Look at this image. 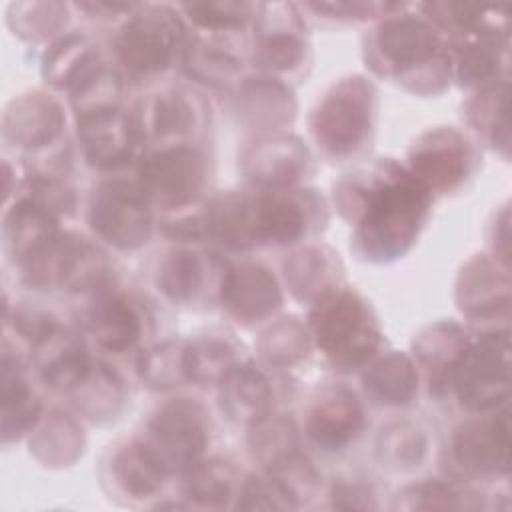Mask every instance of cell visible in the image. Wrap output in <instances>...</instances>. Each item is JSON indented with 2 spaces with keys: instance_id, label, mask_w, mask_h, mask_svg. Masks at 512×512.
<instances>
[{
  "instance_id": "cell-49",
  "label": "cell",
  "mask_w": 512,
  "mask_h": 512,
  "mask_svg": "<svg viewBox=\"0 0 512 512\" xmlns=\"http://www.w3.org/2000/svg\"><path fill=\"white\" fill-rule=\"evenodd\" d=\"M188 20L206 32L228 34L256 20L260 4L254 2H192L180 6Z\"/></svg>"
},
{
  "instance_id": "cell-12",
  "label": "cell",
  "mask_w": 512,
  "mask_h": 512,
  "mask_svg": "<svg viewBox=\"0 0 512 512\" xmlns=\"http://www.w3.org/2000/svg\"><path fill=\"white\" fill-rule=\"evenodd\" d=\"M476 148L454 126H436L422 132L408 150V170L432 192H456L476 170Z\"/></svg>"
},
{
  "instance_id": "cell-36",
  "label": "cell",
  "mask_w": 512,
  "mask_h": 512,
  "mask_svg": "<svg viewBox=\"0 0 512 512\" xmlns=\"http://www.w3.org/2000/svg\"><path fill=\"white\" fill-rule=\"evenodd\" d=\"M28 436L30 454L48 468L72 466L86 446L80 422L62 410H50L44 414Z\"/></svg>"
},
{
  "instance_id": "cell-30",
  "label": "cell",
  "mask_w": 512,
  "mask_h": 512,
  "mask_svg": "<svg viewBox=\"0 0 512 512\" xmlns=\"http://www.w3.org/2000/svg\"><path fill=\"white\" fill-rule=\"evenodd\" d=\"M274 388L268 374L252 360H242L218 384L222 414L236 424H252L272 412Z\"/></svg>"
},
{
  "instance_id": "cell-14",
  "label": "cell",
  "mask_w": 512,
  "mask_h": 512,
  "mask_svg": "<svg viewBox=\"0 0 512 512\" xmlns=\"http://www.w3.org/2000/svg\"><path fill=\"white\" fill-rule=\"evenodd\" d=\"M480 26L454 36L450 46L452 78L460 86L482 90L506 80L508 68V26L498 12Z\"/></svg>"
},
{
  "instance_id": "cell-13",
  "label": "cell",
  "mask_w": 512,
  "mask_h": 512,
  "mask_svg": "<svg viewBox=\"0 0 512 512\" xmlns=\"http://www.w3.org/2000/svg\"><path fill=\"white\" fill-rule=\"evenodd\" d=\"M328 212L316 190H256L260 246H294L324 230Z\"/></svg>"
},
{
  "instance_id": "cell-26",
  "label": "cell",
  "mask_w": 512,
  "mask_h": 512,
  "mask_svg": "<svg viewBox=\"0 0 512 512\" xmlns=\"http://www.w3.org/2000/svg\"><path fill=\"white\" fill-rule=\"evenodd\" d=\"M206 236L210 242L232 250L248 252L258 248L256 190H226L204 204Z\"/></svg>"
},
{
  "instance_id": "cell-38",
  "label": "cell",
  "mask_w": 512,
  "mask_h": 512,
  "mask_svg": "<svg viewBox=\"0 0 512 512\" xmlns=\"http://www.w3.org/2000/svg\"><path fill=\"white\" fill-rule=\"evenodd\" d=\"M236 466L224 458H202L182 474V500L194 508L222 510L234 506L240 490Z\"/></svg>"
},
{
  "instance_id": "cell-10",
  "label": "cell",
  "mask_w": 512,
  "mask_h": 512,
  "mask_svg": "<svg viewBox=\"0 0 512 512\" xmlns=\"http://www.w3.org/2000/svg\"><path fill=\"white\" fill-rule=\"evenodd\" d=\"M450 472L456 480H490L508 474L510 424L506 410L480 412L458 424L448 442Z\"/></svg>"
},
{
  "instance_id": "cell-5",
  "label": "cell",
  "mask_w": 512,
  "mask_h": 512,
  "mask_svg": "<svg viewBox=\"0 0 512 512\" xmlns=\"http://www.w3.org/2000/svg\"><path fill=\"white\" fill-rule=\"evenodd\" d=\"M188 34L178 10L166 4H136L114 36V52L124 72L148 80L182 60Z\"/></svg>"
},
{
  "instance_id": "cell-46",
  "label": "cell",
  "mask_w": 512,
  "mask_h": 512,
  "mask_svg": "<svg viewBox=\"0 0 512 512\" xmlns=\"http://www.w3.org/2000/svg\"><path fill=\"white\" fill-rule=\"evenodd\" d=\"M300 446V436L294 420L286 414L268 412L256 422L248 424L250 456L264 468L294 454Z\"/></svg>"
},
{
  "instance_id": "cell-51",
  "label": "cell",
  "mask_w": 512,
  "mask_h": 512,
  "mask_svg": "<svg viewBox=\"0 0 512 512\" xmlns=\"http://www.w3.org/2000/svg\"><path fill=\"white\" fill-rule=\"evenodd\" d=\"M420 10L424 12V18L430 24H434L440 32L444 30L452 36H458L492 18L498 8H482L476 4L462 2H432L422 4Z\"/></svg>"
},
{
  "instance_id": "cell-4",
  "label": "cell",
  "mask_w": 512,
  "mask_h": 512,
  "mask_svg": "<svg viewBox=\"0 0 512 512\" xmlns=\"http://www.w3.org/2000/svg\"><path fill=\"white\" fill-rule=\"evenodd\" d=\"M378 118L376 86L360 74L336 80L310 114L316 146L334 160L360 154L372 140Z\"/></svg>"
},
{
  "instance_id": "cell-39",
  "label": "cell",
  "mask_w": 512,
  "mask_h": 512,
  "mask_svg": "<svg viewBox=\"0 0 512 512\" xmlns=\"http://www.w3.org/2000/svg\"><path fill=\"white\" fill-rule=\"evenodd\" d=\"M242 362V348L226 332H206L186 342L190 382L218 386L222 378Z\"/></svg>"
},
{
  "instance_id": "cell-33",
  "label": "cell",
  "mask_w": 512,
  "mask_h": 512,
  "mask_svg": "<svg viewBox=\"0 0 512 512\" xmlns=\"http://www.w3.org/2000/svg\"><path fill=\"white\" fill-rule=\"evenodd\" d=\"M2 442L20 440L30 434L42 418V402L24 376L22 360L4 342L2 348Z\"/></svg>"
},
{
  "instance_id": "cell-43",
  "label": "cell",
  "mask_w": 512,
  "mask_h": 512,
  "mask_svg": "<svg viewBox=\"0 0 512 512\" xmlns=\"http://www.w3.org/2000/svg\"><path fill=\"white\" fill-rule=\"evenodd\" d=\"M136 372L140 382L156 392H166L190 384L186 342L164 340L146 348L136 362Z\"/></svg>"
},
{
  "instance_id": "cell-15",
  "label": "cell",
  "mask_w": 512,
  "mask_h": 512,
  "mask_svg": "<svg viewBox=\"0 0 512 512\" xmlns=\"http://www.w3.org/2000/svg\"><path fill=\"white\" fill-rule=\"evenodd\" d=\"M240 172L256 190L296 188L312 172V156L294 134H258L240 152Z\"/></svg>"
},
{
  "instance_id": "cell-8",
  "label": "cell",
  "mask_w": 512,
  "mask_h": 512,
  "mask_svg": "<svg viewBox=\"0 0 512 512\" xmlns=\"http://www.w3.org/2000/svg\"><path fill=\"white\" fill-rule=\"evenodd\" d=\"M136 180L152 206L182 210L198 204L208 186V156L192 142L156 146L140 158Z\"/></svg>"
},
{
  "instance_id": "cell-42",
  "label": "cell",
  "mask_w": 512,
  "mask_h": 512,
  "mask_svg": "<svg viewBox=\"0 0 512 512\" xmlns=\"http://www.w3.org/2000/svg\"><path fill=\"white\" fill-rule=\"evenodd\" d=\"M466 120L488 144L508 156V82L478 90L466 102Z\"/></svg>"
},
{
  "instance_id": "cell-52",
  "label": "cell",
  "mask_w": 512,
  "mask_h": 512,
  "mask_svg": "<svg viewBox=\"0 0 512 512\" xmlns=\"http://www.w3.org/2000/svg\"><path fill=\"white\" fill-rule=\"evenodd\" d=\"M240 510H296L290 496L268 474H248L234 502Z\"/></svg>"
},
{
  "instance_id": "cell-19",
  "label": "cell",
  "mask_w": 512,
  "mask_h": 512,
  "mask_svg": "<svg viewBox=\"0 0 512 512\" xmlns=\"http://www.w3.org/2000/svg\"><path fill=\"white\" fill-rule=\"evenodd\" d=\"M218 302L236 322L256 324L276 314L284 296L270 268L260 262L242 260L224 266Z\"/></svg>"
},
{
  "instance_id": "cell-21",
  "label": "cell",
  "mask_w": 512,
  "mask_h": 512,
  "mask_svg": "<svg viewBox=\"0 0 512 512\" xmlns=\"http://www.w3.org/2000/svg\"><path fill=\"white\" fill-rule=\"evenodd\" d=\"M76 132L86 164L102 172L124 168L142 146L132 112L120 108L76 116Z\"/></svg>"
},
{
  "instance_id": "cell-25",
  "label": "cell",
  "mask_w": 512,
  "mask_h": 512,
  "mask_svg": "<svg viewBox=\"0 0 512 512\" xmlns=\"http://www.w3.org/2000/svg\"><path fill=\"white\" fill-rule=\"evenodd\" d=\"M172 470L146 438L128 440L110 454L108 478L130 500L156 498Z\"/></svg>"
},
{
  "instance_id": "cell-54",
  "label": "cell",
  "mask_w": 512,
  "mask_h": 512,
  "mask_svg": "<svg viewBox=\"0 0 512 512\" xmlns=\"http://www.w3.org/2000/svg\"><path fill=\"white\" fill-rule=\"evenodd\" d=\"M328 504L336 510H376L378 492L364 478H336L328 488Z\"/></svg>"
},
{
  "instance_id": "cell-27",
  "label": "cell",
  "mask_w": 512,
  "mask_h": 512,
  "mask_svg": "<svg viewBox=\"0 0 512 512\" xmlns=\"http://www.w3.org/2000/svg\"><path fill=\"white\" fill-rule=\"evenodd\" d=\"M210 260L206 254L180 246L174 250H168L156 266L154 282L156 288L178 306H192L198 304L212 284V272L222 270L224 264Z\"/></svg>"
},
{
  "instance_id": "cell-1",
  "label": "cell",
  "mask_w": 512,
  "mask_h": 512,
  "mask_svg": "<svg viewBox=\"0 0 512 512\" xmlns=\"http://www.w3.org/2000/svg\"><path fill=\"white\" fill-rule=\"evenodd\" d=\"M432 192L402 164L382 158L334 184V202L352 224L354 252L376 264L410 252L424 230Z\"/></svg>"
},
{
  "instance_id": "cell-55",
  "label": "cell",
  "mask_w": 512,
  "mask_h": 512,
  "mask_svg": "<svg viewBox=\"0 0 512 512\" xmlns=\"http://www.w3.org/2000/svg\"><path fill=\"white\" fill-rule=\"evenodd\" d=\"M162 230L168 238L178 242H204L206 236V218H204V204L188 206L182 210H174L172 216H168L162 222Z\"/></svg>"
},
{
  "instance_id": "cell-34",
  "label": "cell",
  "mask_w": 512,
  "mask_h": 512,
  "mask_svg": "<svg viewBox=\"0 0 512 512\" xmlns=\"http://www.w3.org/2000/svg\"><path fill=\"white\" fill-rule=\"evenodd\" d=\"M30 352L42 382L60 394H64L94 360L88 354L84 338L68 328H58Z\"/></svg>"
},
{
  "instance_id": "cell-35",
  "label": "cell",
  "mask_w": 512,
  "mask_h": 512,
  "mask_svg": "<svg viewBox=\"0 0 512 512\" xmlns=\"http://www.w3.org/2000/svg\"><path fill=\"white\" fill-rule=\"evenodd\" d=\"M418 386L420 376L416 364L404 352L376 356L362 374V388L378 406H410L418 396Z\"/></svg>"
},
{
  "instance_id": "cell-53",
  "label": "cell",
  "mask_w": 512,
  "mask_h": 512,
  "mask_svg": "<svg viewBox=\"0 0 512 512\" xmlns=\"http://www.w3.org/2000/svg\"><path fill=\"white\" fill-rule=\"evenodd\" d=\"M6 324L12 326L14 334L24 340L30 350L40 346L60 328L58 320L50 312L30 304H14V308L6 306Z\"/></svg>"
},
{
  "instance_id": "cell-31",
  "label": "cell",
  "mask_w": 512,
  "mask_h": 512,
  "mask_svg": "<svg viewBox=\"0 0 512 512\" xmlns=\"http://www.w3.org/2000/svg\"><path fill=\"white\" fill-rule=\"evenodd\" d=\"M284 278L296 300L312 304L344 284V266L328 246L306 244L290 252L282 264Z\"/></svg>"
},
{
  "instance_id": "cell-22",
  "label": "cell",
  "mask_w": 512,
  "mask_h": 512,
  "mask_svg": "<svg viewBox=\"0 0 512 512\" xmlns=\"http://www.w3.org/2000/svg\"><path fill=\"white\" fill-rule=\"evenodd\" d=\"M80 322L102 350L124 354L142 340L146 314L132 296L106 288L94 294Z\"/></svg>"
},
{
  "instance_id": "cell-18",
  "label": "cell",
  "mask_w": 512,
  "mask_h": 512,
  "mask_svg": "<svg viewBox=\"0 0 512 512\" xmlns=\"http://www.w3.org/2000/svg\"><path fill=\"white\" fill-rule=\"evenodd\" d=\"M66 116L60 102L40 90L10 100L2 114V140L12 150L40 154L60 144Z\"/></svg>"
},
{
  "instance_id": "cell-6",
  "label": "cell",
  "mask_w": 512,
  "mask_h": 512,
  "mask_svg": "<svg viewBox=\"0 0 512 512\" xmlns=\"http://www.w3.org/2000/svg\"><path fill=\"white\" fill-rule=\"evenodd\" d=\"M22 280L36 290L100 292L110 288L112 264L88 238L60 230L38 246L22 264Z\"/></svg>"
},
{
  "instance_id": "cell-56",
  "label": "cell",
  "mask_w": 512,
  "mask_h": 512,
  "mask_svg": "<svg viewBox=\"0 0 512 512\" xmlns=\"http://www.w3.org/2000/svg\"><path fill=\"white\" fill-rule=\"evenodd\" d=\"M400 4L386 2H336V4H308L306 8L326 14V18L336 20H366L392 14Z\"/></svg>"
},
{
  "instance_id": "cell-3",
  "label": "cell",
  "mask_w": 512,
  "mask_h": 512,
  "mask_svg": "<svg viewBox=\"0 0 512 512\" xmlns=\"http://www.w3.org/2000/svg\"><path fill=\"white\" fill-rule=\"evenodd\" d=\"M306 326L316 348L342 372L366 368L384 344L374 308L344 284L312 302Z\"/></svg>"
},
{
  "instance_id": "cell-17",
  "label": "cell",
  "mask_w": 512,
  "mask_h": 512,
  "mask_svg": "<svg viewBox=\"0 0 512 512\" xmlns=\"http://www.w3.org/2000/svg\"><path fill=\"white\" fill-rule=\"evenodd\" d=\"M252 62L266 76L298 72L308 60L304 22L292 4H260Z\"/></svg>"
},
{
  "instance_id": "cell-23",
  "label": "cell",
  "mask_w": 512,
  "mask_h": 512,
  "mask_svg": "<svg viewBox=\"0 0 512 512\" xmlns=\"http://www.w3.org/2000/svg\"><path fill=\"white\" fill-rule=\"evenodd\" d=\"M454 298L458 310L470 320L506 318L510 306L508 266L486 254L472 256L458 272Z\"/></svg>"
},
{
  "instance_id": "cell-32",
  "label": "cell",
  "mask_w": 512,
  "mask_h": 512,
  "mask_svg": "<svg viewBox=\"0 0 512 512\" xmlns=\"http://www.w3.org/2000/svg\"><path fill=\"white\" fill-rule=\"evenodd\" d=\"M70 406L90 422H110L122 412L128 392L122 376L100 360H92L86 372L64 392Z\"/></svg>"
},
{
  "instance_id": "cell-41",
  "label": "cell",
  "mask_w": 512,
  "mask_h": 512,
  "mask_svg": "<svg viewBox=\"0 0 512 512\" xmlns=\"http://www.w3.org/2000/svg\"><path fill=\"white\" fill-rule=\"evenodd\" d=\"M428 444L422 426L410 420H394L382 426L376 436V458L392 472H410L424 464Z\"/></svg>"
},
{
  "instance_id": "cell-45",
  "label": "cell",
  "mask_w": 512,
  "mask_h": 512,
  "mask_svg": "<svg viewBox=\"0 0 512 512\" xmlns=\"http://www.w3.org/2000/svg\"><path fill=\"white\" fill-rule=\"evenodd\" d=\"M312 346L308 326L296 316H282L262 330L256 348L262 360L274 368H290L302 362Z\"/></svg>"
},
{
  "instance_id": "cell-57",
  "label": "cell",
  "mask_w": 512,
  "mask_h": 512,
  "mask_svg": "<svg viewBox=\"0 0 512 512\" xmlns=\"http://www.w3.org/2000/svg\"><path fill=\"white\" fill-rule=\"evenodd\" d=\"M80 10L92 14L94 18H114L120 14H130L136 4H124V2H104V0H96V2H80L76 4Z\"/></svg>"
},
{
  "instance_id": "cell-28",
  "label": "cell",
  "mask_w": 512,
  "mask_h": 512,
  "mask_svg": "<svg viewBox=\"0 0 512 512\" xmlns=\"http://www.w3.org/2000/svg\"><path fill=\"white\" fill-rule=\"evenodd\" d=\"M60 232V218L26 194L16 192L2 216V244L8 260L18 266L38 246Z\"/></svg>"
},
{
  "instance_id": "cell-48",
  "label": "cell",
  "mask_w": 512,
  "mask_h": 512,
  "mask_svg": "<svg viewBox=\"0 0 512 512\" xmlns=\"http://www.w3.org/2000/svg\"><path fill=\"white\" fill-rule=\"evenodd\" d=\"M68 94L76 116L114 110L120 108L118 104L122 98V78L116 70H110L108 66L100 64Z\"/></svg>"
},
{
  "instance_id": "cell-20",
  "label": "cell",
  "mask_w": 512,
  "mask_h": 512,
  "mask_svg": "<svg viewBox=\"0 0 512 512\" xmlns=\"http://www.w3.org/2000/svg\"><path fill=\"white\" fill-rule=\"evenodd\" d=\"M366 428V410L358 394L344 384L320 390L306 414V436L324 452H340L354 444Z\"/></svg>"
},
{
  "instance_id": "cell-47",
  "label": "cell",
  "mask_w": 512,
  "mask_h": 512,
  "mask_svg": "<svg viewBox=\"0 0 512 512\" xmlns=\"http://www.w3.org/2000/svg\"><path fill=\"white\" fill-rule=\"evenodd\" d=\"M6 20L22 40L42 42L54 38L66 26L68 6L62 2H18L8 6Z\"/></svg>"
},
{
  "instance_id": "cell-29",
  "label": "cell",
  "mask_w": 512,
  "mask_h": 512,
  "mask_svg": "<svg viewBox=\"0 0 512 512\" xmlns=\"http://www.w3.org/2000/svg\"><path fill=\"white\" fill-rule=\"evenodd\" d=\"M470 340V332L452 320L428 324L416 334L412 340V350L418 364L428 372L430 392L436 396L446 394L448 378L462 360Z\"/></svg>"
},
{
  "instance_id": "cell-40",
  "label": "cell",
  "mask_w": 512,
  "mask_h": 512,
  "mask_svg": "<svg viewBox=\"0 0 512 512\" xmlns=\"http://www.w3.org/2000/svg\"><path fill=\"white\" fill-rule=\"evenodd\" d=\"M400 510H480L486 508L480 492L456 480H422L406 486L394 498Z\"/></svg>"
},
{
  "instance_id": "cell-50",
  "label": "cell",
  "mask_w": 512,
  "mask_h": 512,
  "mask_svg": "<svg viewBox=\"0 0 512 512\" xmlns=\"http://www.w3.org/2000/svg\"><path fill=\"white\" fill-rule=\"evenodd\" d=\"M266 474L280 484V488L294 502L296 510L312 502L322 488L320 472L300 450L266 468Z\"/></svg>"
},
{
  "instance_id": "cell-16",
  "label": "cell",
  "mask_w": 512,
  "mask_h": 512,
  "mask_svg": "<svg viewBox=\"0 0 512 512\" xmlns=\"http://www.w3.org/2000/svg\"><path fill=\"white\" fill-rule=\"evenodd\" d=\"M132 120L142 146L180 144L190 142L202 130L206 108L196 94L184 88H166L142 98Z\"/></svg>"
},
{
  "instance_id": "cell-44",
  "label": "cell",
  "mask_w": 512,
  "mask_h": 512,
  "mask_svg": "<svg viewBox=\"0 0 512 512\" xmlns=\"http://www.w3.org/2000/svg\"><path fill=\"white\" fill-rule=\"evenodd\" d=\"M240 60L230 50L222 48L216 42L194 38L188 40L182 66L190 78L210 88H226L240 74Z\"/></svg>"
},
{
  "instance_id": "cell-37",
  "label": "cell",
  "mask_w": 512,
  "mask_h": 512,
  "mask_svg": "<svg viewBox=\"0 0 512 512\" xmlns=\"http://www.w3.org/2000/svg\"><path fill=\"white\" fill-rule=\"evenodd\" d=\"M102 64L96 44L84 34H62L42 58V78L58 90H72Z\"/></svg>"
},
{
  "instance_id": "cell-11",
  "label": "cell",
  "mask_w": 512,
  "mask_h": 512,
  "mask_svg": "<svg viewBox=\"0 0 512 512\" xmlns=\"http://www.w3.org/2000/svg\"><path fill=\"white\" fill-rule=\"evenodd\" d=\"M212 420L204 404L192 398H170L146 420V440L172 472L184 474L206 458Z\"/></svg>"
},
{
  "instance_id": "cell-9",
  "label": "cell",
  "mask_w": 512,
  "mask_h": 512,
  "mask_svg": "<svg viewBox=\"0 0 512 512\" xmlns=\"http://www.w3.org/2000/svg\"><path fill=\"white\" fill-rule=\"evenodd\" d=\"M152 208L138 180L110 178L92 190L86 218L96 238L130 252L148 244L154 232Z\"/></svg>"
},
{
  "instance_id": "cell-7",
  "label": "cell",
  "mask_w": 512,
  "mask_h": 512,
  "mask_svg": "<svg viewBox=\"0 0 512 512\" xmlns=\"http://www.w3.org/2000/svg\"><path fill=\"white\" fill-rule=\"evenodd\" d=\"M446 394L472 414L502 408L510 396L508 328H492L472 336L462 360L452 370Z\"/></svg>"
},
{
  "instance_id": "cell-2",
  "label": "cell",
  "mask_w": 512,
  "mask_h": 512,
  "mask_svg": "<svg viewBox=\"0 0 512 512\" xmlns=\"http://www.w3.org/2000/svg\"><path fill=\"white\" fill-rule=\"evenodd\" d=\"M400 6L366 36V66L408 92L440 94L452 80L448 40L424 16L406 14Z\"/></svg>"
},
{
  "instance_id": "cell-24",
  "label": "cell",
  "mask_w": 512,
  "mask_h": 512,
  "mask_svg": "<svg viewBox=\"0 0 512 512\" xmlns=\"http://www.w3.org/2000/svg\"><path fill=\"white\" fill-rule=\"evenodd\" d=\"M234 108L238 120L260 134L282 132L296 118V98L288 84L274 76H252L238 84Z\"/></svg>"
}]
</instances>
